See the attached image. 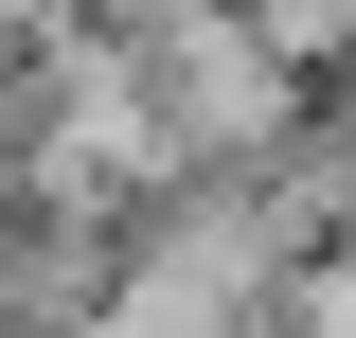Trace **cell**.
Here are the masks:
<instances>
[{"label": "cell", "mask_w": 356, "mask_h": 338, "mask_svg": "<svg viewBox=\"0 0 356 338\" xmlns=\"http://www.w3.org/2000/svg\"><path fill=\"white\" fill-rule=\"evenodd\" d=\"M125 54H143V107H161V161L178 178H250V161H285V143L321 125V89L285 72L232 0H143Z\"/></svg>", "instance_id": "1"}, {"label": "cell", "mask_w": 356, "mask_h": 338, "mask_svg": "<svg viewBox=\"0 0 356 338\" xmlns=\"http://www.w3.org/2000/svg\"><path fill=\"white\" fill-rule=\"evenodd\" d=\"M18 196H54V214H143L161 196V107H143V54H125V18H72V54H54V89H36V125H18Z\"/></svg>", "instance_id": "2"}, {"label": "cell", "mask_w": 356, "mask_h": 338, "mask_svg": "<svg viewBox=\"0 0 356 338\" xmlns=\"http://www.w3.org/2000/svg\"><path fill=\"white\" fill-rule=\"evenodd\" d=\"M72 18H89V0H0V161H18V125H36V89H54V54H72Z\"/></svg>", "instance_id": "3"}, {"label": "cell", "mask_w": 356, "mask_h": 338, "mask_svg": "<svg viewBox=\"0 0 356 338\" xmlns=\"http://www.w3.org/2000/svg\"><path fill=\"white\" fill-rule=\"evenodd\" d=\"M321 143H339V161H356V54H339V72H321Z\"/></svg>", "instance_id": "4"}, {"label": "cell", "mask_w": 356, "mask_h": 338, "mask_svg": "<svg viewBox=\"0 0 356 338\" xmlns=\"http://www.w3.org/2000/svg\"><path fill=\"white\" fill-rule=\"evenodd\" d=\"M339 36H356V0H339Z\"/></svg>", "instance_id": "5"}, {"label": "cell", "mask_w": 356, "mask_h": 338, "mask_svg": "<svg viewBox=\"0 0 356 338\" xmlns=\"http://www.w3.org/2000/svg\"><path fill=\"white\" fill-rule=\"evenodd\" d=\"M0 338H18V321H0Z\"/></svg>", "instance_id": "6"}]
</instances>
